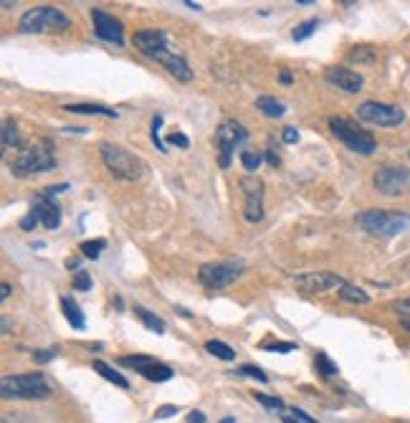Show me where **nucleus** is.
<instances>
[{"instance_id": "f257e3e1", "label": "nucleus", "mask_w": 410, "mask_h": 423, "mask_svg": "<svg viewBox=\"0 0 410 423\" xmlns=\"http://www.w3.org/2000/svg\"><path fill=\"white\" fill-rule=\"evenodd\" d=\"M134 48H137L142 56H147L150 61H157L170 76H175V79L183 81V84L192 81V69L188 67L185 56L172 46L170 36H167L165 31H157V28L137 31V34H134Z\"/></svg>"}, {"instance_id": "f03ea898", "label": "nucleus", "mask_w": 410, "mask_h": 423, "mask_svg": "<svg viewBox=\"0 0 410 423\" xmlns=\"http://www.w3.org/2000/svg\"><path fill=\"white\" fill-rule=\"evenodd\" d=\"M53 167H56V150H53L51 139L46 137L23 142L13 158L8 160V170L13 172L15 178H34V175L51 172Z\"/></svg>"}, {"instance_id": "7ed1b4c3", "label": "nucleus", "mask_w": 410, "mask_h": 423, "mask_svg": "<svg viewBox=\"0 0 410 423\" xmlns=\"http://www.w3.org/2000/svg\"><path fill=\"white\" fill-rule=\"evenodd\" d=\"M101 160H104L106 170L112 172L117 180H125V183H134L145 175V160L134 155L132 150H127L122 145H112V142H101L99 145Z\"/></svg>"}, {"instance_id": "20e7f679", "label": "nucleus", "mask_w": 410, "mask_h": 423, "mask_svg": "<svg viewBox=\"0 0 410 423\" xmlns=\"http://www.w3.org/2000/svg\"><path fill=\"white\" fill-rule=\"evenodd\" d=\"M355 223H358V228H362L365 233L385 236V238L400 236V233L410 231V216L408 213L380 211V208L358 213V216H355Z\"/></svg>"}, {"instance_id": "39448f33", "label": "nucleus", "mask_w": 410, "mask_h": 423, "mask_svg": "<svg viewBox=\"0 0 410 423\" xmlns=\"http://www.w3.org/2000/svg\"><path fill=\"white\" fill-rule=\"evenodd\" d=\"M0 396L6 401H38L51 396V385L41 373H20L0 380Z\"/></svg>"}, {"instance_id": "423d86ee", "label": "nucleus", "mask_w": 410, "mask_h": 423, "mask_svg": "<svg viewBox=\"0 0 410 423\" xmlns=\"http://www.w3.org/2000/svg\"><path fill=\"white\" fill-rule=\"evenodd\" d=\"M69 26H71V18L53 6L31 8L18 20L20 34H53V31L61 34V31H69Z\"/></svg>"}, {"instance_id": "0eeeda50", "label": "nucleus", "mask_w": 410, "mask_h": 423, "mask_svg": "<svg viewBox=\"0 0 410 423\" xmlns=\"http://www.w3.org/2000/svg\"><path fill=\"white\" fill-rule=\"evenodd\" d=\"M330 130H332V134H334V137L347 147V150H352V153L372 155L377 150V139L372 137L367 130L358 127L352 119H347V117H330Z\"/></svg>"}, {"instance_id": "6e6552de", "label": "nucleus", "mask_w": 410, "mask_h": 423, "mask_svg": "<svg viewBox=\"0 0 410 423\" xmlns=\"http://www.w3.org/2000/svg\"><path fill=\"white\" fill-rule=\"evenodd\" d=\"M246 264L243 261H211L198 269V282L205 289L220 291L225 286H231L236 279L243 277Z\"/></svg>"}, {"instance_id": "1a4fd4ad", "label": "nucleus", "mask_w": 410, "mask_h": 423, "mask_svg": "<svg viewBox=\"0 0 410 423\" xmlns=\"http://www.w3.org/2000/svg\"><path fill=\"white\" fill-rule=\"evenodd\" d=\"M43 223L48 228V231H56L61 226V208L59 203L53 198H48L46 193H41V195H36L34 200H31V208H28V213L20 219V231H34L36 226Z\"/></svg>"}, {"instance_id": "9d476101", "label": "nucleus", "mask_w": 410, "mask_h": 423, "mask_svg": "<svg viewBox=\"0 0 410 423\" xmlns=\"http://www.w3.org/2000/svg\"><path fill=\"white\" fill-rule=\"evenodd\" d=\"M248 139V132H246V127L239 125V122H233V119H225L223 125L215 130L213 134V145L218 150V165L223 170L231 167V160L236 155V147H241Z\"/></svg>"}, {"instance_id": "9b49d317", "label": "nucleus", "mask_w": 410, "mask_h": 423, "mask_svg": "<svg viewBox=\"0 0 410 423\" xmlns=\"http://www.w3.org/2000/svg\"><path fill=\"white\" fill-rule=\"evenodd\" d=\"M358 119L377 127H397L405 122V112L400 106L385 104V102H362L358 106Z\"/></svg>"}, {"instance_id": "f8f14e48", "label": "nucleus", "mask_w": 410, "mask_h": 423, "mask_svg": "<svg viewBox=\"0 0 410 423\" xmlns=\"http://www.w3.org/2000/svg\"><path fill=\"white\" fill-rule=\"evenodd\" d=\"M241 193H243V200H246V208H243V216L248 223H258L264 221L266 211H264V195H266V186L264 180L256 178V175H246L241 178Z\"/></svg>"}, {"instance_id": "ddd939ff", "label": "nucleus", "mask_w": 410, "mask_h": 423, "mask_svg": "<svg viewBox=\"0 0 410 423\" xmlns=\"http://www.w3.org/2000/svg\"><path fill=\"white\" fill-rule=\"evenodd\" d=\"M120 365L122 368L137 370L139 375L145 377V380H150V383H165V380H170V377L175 375V370H170L165 363H160V360H155V357L150 355H125L120 357Z\"/></svg>"}, {"instance_id": "4468645a", "label": "nucleus", "mask_w": 410, "mask_h": 423, "mask_svg": "<svg viewBox=\"0 0 410 423\" xmlns=\"http://www.w3.org/2000/svg\"><path fill=\"white\" fill-rule=\"evenodd\" d=\"M372 183H375L377 193L395 198V195H403L405 188H408L410 170H408V167H400V165H383L380 170L375 172Z\"/></svg>"}, {"instance_id": "2eb2a0df", "label": "nucleus", "mask_w": 410, "mask_h": 423, "mask_svg": "<svg viewBox=\"0 0 410 423\" xmlns=\"http://www.w3.org/2000/svg\"><path fill=\"white\" fill-rule=\"evenodd\" d=\"M92 23H94V34L97 39L106 41V43H114V46H125V26L122 20H117L114 15H109L106 11L94 8L92 11Z\"/></svg>"}, {"instance_id": "dca6fc26", "label": "nucleus", "mask_w": 410, "mask_h": 423, "mask_svg": "<svg viewBox=\"0 0 410 423\" xmlns=\"http://www.w3.org/2000/svg\"><path fill=\"white\" fill-rule=\"evenodd\" d=\"M294 284H297L302 291L317 294V291L342 289L347 282H344L339 274H332V271H309V274H299V277H294Z\"/></svg>"}, {"instance_id": "f3484780", "label": "nucleus", "mask_w": 410, "mask_h": 423, "mask_svg": "<svg viewBox=\"0 0 410 423\" xmlns=\"http://www.w3.org/2000/svg\"><path fill=\"white\" fill-rule=\"evenodd\" d=\"M325 81L330 86H334V89H339V92H344V94H358V92H362V86H365L362 76H360L358 71L347 69V67H327L325 69Z\"/></svg>"}, {"instance_id": "a211bd4d", "label": "nucleus", "mask_w": 410, "mask_h": 423, "mask_svg": "<svg viewBox=\"0 0 410 423\" xmlns=\"http://www.w3.org/2000/svg\"><path fill=\"white\" fill-rule=\"evenodd\" d=\"M61 310H64V317H66V322L71 324L73 330H84L86 327L84 312H81V307L71 297H61Z\"/></svg>"}, {"instance_id": "6ab92c4d", "label": "nucleus", "mask_w": 410, "mask_h": 423, "mask_svg": "<svg viewBox=\"0 0 410 423\" xmlns=\"http://www.w3.org/2000/svg\"><path fill=\"white\" fill-rule=\"evenodd\" d=\"M256 106H258V112L266 114V117H284L286 114V104L281 99H276V97H271V94H261L256 99Z\"/></svg>"}, {"instance_id": "aec40b11", "label": "nucleus", "mask_w": 410, "mask_h": 423, "mask_svg": "<svg viewBox=\"0 0 410 423\" xmlns=\"http://www.w3.org/2000/svg\"><path fill=\"white\" fill-rule=\"evenodd\" d=\"M64 109L71 114H101V117L117 119L120 112L112 109V106H101V104H64Z\"/></svg>"}, {"instance_id": "412c9836", "label": "nucleus", "mask_w": 410, "mask_h": 423, "mask_svg": "<svg viewBox=\"0 0 410 423\" xmlns=\"http://www.w3.org/2000/svg\"><path fill=\"white\" fill-rule=\"evenodd\" d=\"M94 370L99 373L104 380H109V383H114L117 388H129V380H127L125 375H122L120 370H114L112 365L101 363V360H94Z\"/></svg>"}, {"instance_id": "4be33fe9", "label": "nucleus", "mask_w": 410, "mask_h": 423, "mask_svg": "<svg viewBox=\"0 0 410 423\" xmlns=\"http://www.w3.org/2000/svg\"><path fill=\"white\" fill-rule=\"evenodd\" d=\"M134 314H137L139 319H142V324H145L147 330H153L155 335H165V322L157 317V314H153L150 310H145V307H139V305H134Z\"/></svg>"}, {"instance_id": "5701e85b", "label": "nucleus", "mask_w": 410, "mask_h": 423, "mask_svg": "<svg viewBox=\"0 0 410 423\" xmlns=\"http://www.w3.org/2000/svg\"><path fill=\"white\" fill-rule=\"evenodd\" d=\"M23 145V139L18 134V125H15L13 119H6V125H3V153H8L10 147L18 150Z\"/></svg>"}, {"instance_id": "b1692460", "label": "nucleus", "mask_w": 410, "mask_h": 423, "mask_svg": "<svg viewBox=\"0 0 410 423\" xmlns=\"http://www.w3.org/2000/svg\"><path fill=\"white\" fill-rule=\"evenodd\" d=\"M339 297H342L344 302H352V305H367V302H370V294L355 284H344L342 289H339Z\"/></svg>"}, {"instance_id": "393cba45", "label": "nucleus", "mask_w": 410, "mask_h": 423, "mask_svg": "<svg viewBox=\"0 0 410 423\" xmlns=\"http://www.w3.org/2000/svg\"><path fill=\"white\" fill-rule=\"evenodd\" d=\"M205 350L211 352V355L220 357V360H225V363L236 360V350H233L231 345L220 342V340H208V342H205Z\"/></svg>"}, {"instance_id": "a878e982", "label": "nucleus", "mask_w": 410, "mask_h": 423, "mask_svg": "<svg viewBox=\"0 0 410 423\" xmlns=\"http://www.w3.org/2000/svg\"><path fill=\"white\" fill-rule=\"evenodd\" d=\"M314 368H317V373L322 377H334L339 373L337 363H332L327 352H317V357H314Z\"/></svg>"}, {"instance_id": "bb28decb", "label": "nucleus", "mask_w": 410, "mask_h": 423, "mask_svg": "<svg viewBox=\"0 0 410 423\" xmlns=\"http://www.w3.org/2000/svg\"><path fill=\"white\" fill-rule=\"evenodd\" d=\"M79 249L86 258H94V261H97V258L101 256V251L106 249V238H92V241H84Z\"/></svg>"}, {"instance_id": "cd10ccee", "label": "nucleus", "mask_w": 410, "mask_h": 423, "mask_svg": "<svg viewBox=\"0 0 410 423\" xmlns=\"http://www.w3.org/2000/svg\"><path fill=\"white\" fill-rule=\"evenodd\" d=\"M375 59L377 56L370 46H355L347 53V61H352V64H355V61H358V64H375Z\"/></svg>"}, {"instance_id": "c85d7f7f", "label": "nucleus", "mask_w": 410, "mask_h": 423, "mask_svg": "<svg viewBox=\"0 0 410 423\" xmlns=\"http://www.w3.org/2000/svg\"><path fill=\"white\" fill-rule=\"evenodd\" d=\"M160 130H162V114H155L153 117V125H150V137H153L155 147H157L160 153L165 155L167 153V142L162 137H160Z\"/></svg>"}, {"instance_id": "c756f323", "label": "nucleus", "mask_w": 410, "mask_h": 423, "mask_svg": "<svg viewBox=\"0 0 410 423\" xmlns=\"http://www.w3.org/2000/svg\"><path fill=\"white\" fill-rule=\"evenodd\" d=\"M261 162H264V155L261 153H253V150H243V153H241V165L251 172V175L261 167Z\"/></svg>"}, {"instance_id": "7c9ffc66", "label": "nucleus", "mask_w": 410, "mask_h": 423, "mask_svg": "<svg viewBox=\"0 0 410 423\" xmlns=\"http://www.w3.org/2000/svg\"><path fill=\"white\" fill-rule=\"evenodd\" d=\"M317 28H319V20L317 18L304 20L302 26H297L294 31H291V39H294V41H306L311 34H314V31H317Z\"/></svg>"}, {"instance_id": "2f4dec72", "label": "nucleus", "mask_w": 410, "mask_h": 423, "mask_svg": "<svg viewBox=\"0 0 410 423\" xmlns=\"http://www.w3.org/2000/svg\"><path fill=\"white\" fill-rule=\"evenodd\" d=\"M253 398H256V403H261L264 408L269 410H284V401L281 398H274V396H264V393H253Z\"/></svg>"}, {"instance_id": "473e14b6", "label": "nucleus", "mask_w": 410, "mask_h": 423, "mask_svg": "<svg viewBox=\"0 0 410 423\" xmlns=\"http://www.w3.org/2000/svg\"><path fill=\"white\" fill-rule=\"evenodd\" d=\"M236 373H239V375H246V377H256L258 383H266V380H269V375H266L261 368H256V365H241Z\"/></svg>"}, {"instance_id": "72a5a7b5", "label": "nucleus", "mask_w": 410, "mask_h": 423, "mask_svg": "<svg viewBox=\"0 0 410 423\" xmlns=\"http://www.w3.org/2000/svg\"><path fill=\"white\" fill-rule=\"evenodd\" d=\"M73 289H79V291L92 289V277H89V271L86 269H79L73 274Z\"/></svg>"}, {"instance_id": "f704fd0d", "label": "nucleus", "mask_w": 410, "mask_h": 423, "mask_svg": "<svg viewBox=\"0 0 410 423\" xmlns=\"http://www.w3.org/2000/svg\"><path fill=\"white\" fill-rule=\"evenodd\" d=\"M59 355V347H43V350H34V360L38 365H46L51 363L53 357Z\"/></svg>"}, {"instance_id": "c9c22d12", "label": "nucleus", "mask_w": 410, "mask_h": 423, "mask_svg": "<svg viewBox=\"0 0 410 423\" xmlns=\"http://www.w3.org/2000/svg\"><path fill=\"white\" fill-rule=\"evenodd\" d=\"M266 160H269V165H271V167H281V155H278L274 137L269 139V147H266Z\"/></svg>"}, {"instance_id": "e433bc0d", "label": "nucleus", "mask_w": 410, "mask_h": 423, "mask_svg": "<svg viewBox=\"0 0 410 423\" xmlns=\"http://www.w3.org/2000/svg\"><path fill=\"white\" fill-rule=\"evenodd\" d=\"M167 145H178L180 150H188V147H190V139L183 132H172L170 137H167Z\"/></svg>"}, {"instance_id": "4c0bfd02", "label": "nucleus", "mask_w": 410, "mask_h": 423, "mask_svg": "<svg viewBox=\"0 0 410 423\" xmlns=\"http://www.w3.org/2000/svg\"><path fill=\"white\" fill-rule=\"evenodd\" d=\"M266 350L281 352V355H286V352H294V350H299V347H297V345H294V342H274V345H269Z\"/></svg>"}, {"instance_id": "58836bf2", "label": "nucleus", "mask_w": 410, "mask_h": 423, "mask_svg": "<svg viewBox=\"0 0 410 423\" xmlns=\"http://www.w3.org/2000/svg\"><path fill=\"white\" fill-rule=\"evenodd\" d=\"M178 405H162V408L155 413V421H162V418H170V416H175L178 413Z\"/></svg>"}, {"instance_id": "ea45409f", "label": "nucleus", "mask_w": 410, "mask_h": 423, "mask_svg": "<svg viewBox=\"0 0 410 423\" xmlns=\"http://www.w3.org/2000/svg\"><path fill=\"white\" fill-rule=\"evenodd\" d=\"M393 310H395L397 314H403V317H410V297L408 299H397L395 305H393Z\"/></svg>"}, {"instance_id": "a19ab883", "label": "nucleus", "mask_w": 410, "mask_h": 423, "mask_svg": "<svg viewBox=\"0 0 410 423\" xmlns=\"http://www.w3.org/2000/svg\"><path fill=\"white\" fill-rule=\"evenodd\" d=\"M281 137H284V142H286V145H294V142H299V132H297V127H286V130H284V134H281Z\"/></svg>"}, {"instance_id": "79ce46f5", "label": "nucleus", "mask_w": 410, "mask_h": 423, "mask_svg": "<svg viewBox=\"0 0 410 423\" xmlns=\"http://www.w3.org/2000/svg\"><path fill=\"white\" fill-rule=\"evenodd\" d=\"M291 416H297L302 423H319L317 418H311L309 413H306V410H302V408H291Z\"/></svg>"}, {"instance_id": "37998d69", "label": "nucleus", "mask_w": 410, "mask_h": 423, "mask_svg": "<svg viewBox=\"0 0 410 423\" xmlns=\"http://www.w3.org/2000/svg\"><path fill=\"white\" fill-rule=\"evenodd\" d=\"M278 81H281L284 86H291V84H294V76H291L286 69H281V71H278Z\"/></svg>"}, {"instance_id": "c03bdc74", "label": "nucleus", "mask_w": 410, "mask_h": 423, "mask_svg": "<svg viewBox=\"0 0 410 423\" xmlns=\"http://www.w3.org/2000/svg\"><path fill=\"white\" fill-rule=\"evenodd\" d=\"M188 421H190V423H205V416L200 413V410H195V413H190V416H188Z\"/></svg>"}, {"instance_id": "a18cd8bd", "label": "nucleus", "mask_w": 410, "mask_h": 423, "mask_svg": "<svg viewBox=\"0 0 410 423\" xmlns=\"http://www.w3.org/2000/svg\"><path fill=\"white\" fill-rule=\"evenodd\" d=\"M0 297L3 299L10 297V284H8V282H3V286H0Z\"/></svg>"}, {"instance_id": "49530a36", "label": "nucleus", "mask_w": 410, "mask_h": 423, "mask_svg": "<svg viewBox=\"0 0 410 423\" xmlns=\"http://www.w3.org/2000/svg\"><path fill=\"white\" fill-rule=\"evenodd\" d=\"M66 266H69V269H79V258H69V261H66Z\"/></svg>"}, {"instance_id": "de8ad7c7", "label": "nucleus", "mask_w": 410, "mask_h": 423, "mask_svg": "<svg viewBox=\"0 0 410 423\" xmlns=\"http://www.w3.org/2000/svg\"><path fill=\"white\" fill-rule=\"evenodd\" d=\"M284 423H302L297 416H284Z\"/></svg>"}, {"instance_id": "09e8293b", "label": "nucleus", "mask_w": 410, "mask_h": 423, "mask_svg": "<svg viewBox=\"0 0 410 423\" xmlns=\"http://www.w3.org/2000/svg\"><path fill=\"white\" fill-rule=\"evenodd\" d=\"M403 327H405V330L410 332V319H408V317H403Z\"/></svg>"}]
</instances>
